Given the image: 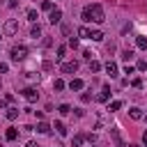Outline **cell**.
<instances>
[{
	"label": "cell",
	"instance_id": "f1b7e54d",
	"mask_svg": "<svg viewBox=\"0 0 147 147\" xmlns=\"http://www.w3.org/2000/svg\"><path fill=\"white\" fill-rule=\"evenodd\" d=\"M80 18H83V21H85V23H90V11H87V7H85V9H83V14H80Z\"/></svg>",
	"mask_w": 147,
	"mask_h": 147
},
{
	"label": "cell",
	"instance_id": "3957f363",
	"mask_svg": "<svg viewBox=\"0 0 147 147\" xmlns=\"http://www.w3.org/2000/svg\"><path fill=\"white\" fill-rule=\"evenodd\" d=\"M21 94H23V99H25V101H30V103H32V101H37V99H39V92H37V90H34V87H25V90H23V92H21Z\"/></svg>",
	"mask_w": 147,
	"mask_h": 147
},
{
	"label": "cell",
	"instance_id": "ab89813d",
	"mask_svg": "<svg viewBox=\"0 0 147 147\" xmlns=\"http://www.w3.org/2000/svg\"><path fill=\"white\" fill-rule=\"evenodd\" d=\"M145 119H147V115H145Z\"/></svg>",
	"mask_w": 147,
	"mask_h": 147
},
{
	"label": "cell",
	"instance_id": "4316f807",
	"mask_svg": "<svg viewBox=\"0 0 147 147\" xmlns=\"http://www.w3.org/2000/svg\"><path fill=\"white\" fill-rule=\"evenodd\" d=\"M41 9H46V11H51V9H53V2H48V0H44V2H41Z\"/></svg>",
	"mask_w": 147,
	"mask_h": 147
},
{
	"label": "cell",
	"instance_id": "1f68e13d",
	"mask_svg": "<svg viewBox=\"0 0 147 147\" xmlns=\"http://www.w3.org/2000/svg\"><path fill=\"white\" fill-rule=\"evenodd\" d=\"M90 99H92V94H87V92H83V94H80V101H83V103H87Z\"/></svg>",
	"mask_w": 147,
	"mask_h": 147
},
{
	"label": "cell",
	"instance_id": "277c9868",
	"mask_svg": "<svg viewBox=\"0 0 147 147\" xmlns=\"http://www.w3.org/2000/svg\"><path fill=\"white\" fill-rule=\"evenodd\" d=\"M16 32H18V23H16L14 18H11V21H7V23H5V34H9V37H11V34H16Z\"/></svg>",
	"mask_w": 147,
	"mask_h": 147
},
{
	"label": "cell",
	"instance_id": "30bf717a",
	"mask_svg": "<svg viewBox=\"0 0 147 147\" xmlns=\"http://www.w3.org/2000/svg\"><path fill=\"white\" fill-rule=\"evenodd\" d=\"M129 115H131V119H142V110H140V108H136V106H133V108H129Z\"/></svg>",
	"mask_w": 147,
	"mask_h": 147
},
{
	"label": "cell",
	"instance_id": "9a60e30c",
	"mask_svg": "<svg viewBox=\"0 0 147 147\" xmlns=\"http://www.w3.org/2000/svg\"><path fill=\"white\" fill-rule=\"evenodd\" d=\"M90 39H92V41H101V39H103V32H101V30H92V32H90Z\"/></svg>",
	"mask_w": 147,
	"mask_h": 147
},
{
	"label": "cell",
	"instance_id": "e0dca14e",
	"mask_svg": "<svg viewBox=\"0 0 147 147\" xmlns=\"http://www.w3.org/2000/svg\"><path fill=\"white\" fill-rule=\"evenodd\" d=\"M53 129H55L60 136H67V126H64L62 122H55V124H53Z\"/></svg>",
	"mask_w": 147,
	"mask_h": 147
},
{
	"label": "cell",
	"instance_id": "cb8c5ba5",
	"mask_svg": "<svg viewBox=\"0 0 147 147\" xmlns=\"http://www.w3.org/2000/svg\"><path fill=\"white\" fill-rule=\"evenodd\" d=\"M41 69H44V71H53V62H51V60H44Z\"/></svg>",
	"mask_w": 147,
	"mask_h": 147
},
{
	"label": "cell",
	"instance_id": "4fadbf2b",
	"mask_svg": "<svg viewBox=\"0 0 147 147\" xmlns=\"http://www.w3.org/2000/svg\"><path fill=\"white\" fill-rule=\"evenodd\" d=\"M83 142H85V133H78V136H74V140H71L74 147H80Z\"/></svg>",
	"mask_w": 147,
	"mask_h": 147
},
{
	"label": "cell",
	"instance_id": "9c48e42d",
	"mask_svg": "<svg viewBox=\"0 0 147 147\" xmlns=\"http://www.w3.org/2000/svg\"><path fill=\"white\" fill-rule=\"evenodd\" d=\"M106 71H108V74L115 78V76H117V64H115L113 60H108V62H106Z\"/></svg>",
	"mask_w": 147,
	"mask_h": 147
},
{
	"label": "cell",
	"instance_id": "83f0119b",
	"mask_svg": "<svg viewBox=\"0 0 147 147\" xmlns=\"http://www.w3.org/2000/svg\"><path fill=\"white\" fill-rule=\"evenodd\" d=\"M28 18H30V21H37L39 16H37V11H34V9H28Z\"/></svg>",
	"mask_w": 147,
	"mask_h": 147
},
{
	"label": "cell",
	"instance_id": "8fae6325",
	"mask_svg": "<svg viewBox=\"0 0 147 147\" xmlns=\"http://www.w3.org/2000/svg\"><path fill=\"white\" fill-rule=\"evenodd\" d=\"M34 131H37V133H44V136H46V133H51V126H48V124H46V122H39V124H37V129H34Z\"/></svg>",
	"mask_w": 147,
	"mask_h": 147
},
{
	"label": "cell",
	"instance_id": "74e56055",
	"mask_svg": "<svg viewBox=\"0 0 147 147\" xmlns=\"http://www.w3.org/2000/svg\"><path fill=\"white\" fill-rule=\"evenodd\" d=\"M25 147H39V145H37V142H32V140H30V142H28V145H25Z\"/></svg>",
	"mask_w": 147,
	"mask_h": 147
},
{
	"label": "cell",
	"instance_id": "8992f818",
	"mask_svg": "<svg viewBox=\"0 0 147 147\" xmlns=\"http://www.w3.org/2000/svg\"><path fill=\"white\" fill-rule=\"evenodd\" d=\"M48 21H51V23H53V25H55V23H60V21H62V11H60V9H55V7H53V9H51V11H48Z\"/></svg>",
	"mask_w": 147,
	"mask_h": 147
},
{
	"label": "cell",
	"instance_id": "d6a6232c",
	"mask_svg": "<svg viewBox=\"0 0 147 147\" xmlns=\"http://www.w3.org/2000/svg\"><path fill=\"white\" fill-rule=\"evenodd\" d=\"M9 71V64L7 62H0V74H7Z\"/></svg>",
	"mask_w": 147,
	"mask_h": 147
},
{
	"label": "cell",
	"instance_id": "6da1fadb",
	"mask_svg": "<svg viewBox=\"0 0 147 147\" xmlns=\"http://www.w3.org/2000/svg\"><path fill=\"white\" fill-rule=\"evenodd\" d=\"M87 11H90V21H94V23H103L106 21V16H103V7L101 5H87Z\"/></svg>",
	"mask_w": 147,
	"mask_h": 147
},
{
	"label": "cell",
	"instance_id": "ffe728a7",
	"mask_svg": "<svg viewBox=\"0 0 147 147\" xmlns=\"http://www.w3.org/2000/svg\"><path fill=\"white\" fill-rule=\"evenodd\" d=\"M57 113H60V115H69V113H71V106L62 103V106H57Z\"/></svg>",
	"mask_w": 147,
	"mask_h": 147
},
{
	"label": "cell",
	"instance_id": "7c38bea8",
	"mask_svg": "<svg viewBox=\"0 0 147 147\" xmlns=\"http://www.w3.org/2000/svg\"><path fill=\"white\" fill-rule=\"evenodd\" d=\"M30 37H32V39H39V37H41V28H39V23L30 28Z\"/></svg>",
	"mask_w": 147,
	"mask_h": 147
},
{
	"label": "cell",
	"instance_id": "836d02e7",
	"mask_svg": "<svg viewBox=\"0 0 147 147\" xmlns=\"http://www.w3.org/2000/svg\"><path fill=\"white\" fill-rule=\"evenodd\" d=\"M69 46L76 48V46H78V39H76V37H69Z\"/></svg>",
	"mask_w": 147,
	"mask_h": 147
},
{
	"label": "cell",
	"instance_id": "5bb4252c",
	"mask_svg": "<svg viewBox=\"0 0 147 147\" xmlns=\"http://www.w3.org/2000/svg\"><path fill=\"white\" fill-rule=\"evenodd\" d=\"M90 32H92V30H90V28H85V25H80V28H78V37H83V39H90Z\"/></svg>",
	"mask_w": 147,
	"mask_h": 147
},
{
	"label": "cell",
	"instance_id": "484cf974",
	"mask_svg": "<svg viewBox=\"0 0 147 147\" xmlns=\"http://www.w3.org/2000/svg\"><path fill=\"white\" fill-rule=\"evenodd\" d=\"M64 53H67V48H64V46H57V55H55V57H57V60H62V57H64Z\"/></svg>",
	"mask_w": 147,
	"mask_h": 147
},
{
	"label": "cell",
	"instance_id": "ac0fdd59",
	"mask_svg": "<svg viewBox=\"0 0 147 147\" xmlns=\"http://www.w3.org/2000/svg\"><path fill=\"white\" fill-rule=\"evenodd\" d=\"M90 71H92V74L101 71V62H96V60H90Z\"/></svg>",
	"mask_w": 147,
	"mask_h": 147
},
{
	"label": "cell",
	"instance_id": "f546056e",
	"mask_svg": "<svg viewBox=\"0 0 147 147\" xmlns=\"http://www.w3.org/2000/svg\"><path fill=\"white\" fill-rule=\"evenodd\" d=\"M136 67H138L140 71H145V69H147V62H145V60H138V64H136Z\"/></svg>",
	"mask_w": 147,
	"mask_h": 147
},
{
	"label": "cell",
	"instance_id": "f35d334b",
	"mask_svg": "<svg viewBox=\"0 0 147 147\" xmlns=\"http://www.w3.org/2000/svg\"><path fill=\"white\" fill-rule=\"evenodd\" d=\"M129 147H140V145H129Z\"/></svg>",
	"mask_w": 147,
	"mask_h": 147
},
{
	"label": "cell",
	"instance_id": "8d00e7d4",
	"mask_svg": "<svg viewBox=\"0 0 147 147\" xmlns=\"http://www.w3.org/2000/svg\"><path fill=\"white\" fill-rule=\"evenodd\" d=\"M142 142H145V147H147V131H142Z\"/></svg>",
	"mask_w": 147,
	"mask_h": 147
},
{
	"label": "cell",
	"instance_id": "4dcf8cb0",
	"mask_svg": "<svg viewBox=\"0 0 147 147\" xmlns=\"http://www.w3.org/2000/svg\"><path fill=\"white\" fill-rule=\"evenodd\" d=\"M131 85H133V87H142V78H133Z\"/></svg>",
	"mask_w": 147,
	"mask_h": 147
},
{
	"label": "cell",
	"instance_id": "2e32d148",
	"mask_svg": "<svg viewBox=\"0 0 147 147\" xmlns=\"http://www.w3.org/2000/svg\"><path fill=\"white\" fill-rule=\"evenodd\" d=\"M136 46L145 51V48H147V37H142V34H140V37H136Z\"/></svg>",
	"mask_w": 147,
	"mask_h": 147
},
{
	"label": "cell",
	"instance_id": "ba28073f",
	"mask_svg": "<svg viewBox=\"0 0 147 147\" xmlns=\"http://www.w3.org/2000/svg\"><path fill=\"white\" fill-rule=\"evenodd\" d=\"M83 87H85V83H83L80 78H74V80L69 83V90H74V92H80Z\"/></svg>",
	"mask_w": 147,
	"mask_h": 147
},
{
	"label": "cell",
	"instance_id": "44dd1931",
	"mask_svg": "<svg viewBox=\"0 0 147 147\" xmlns=\"http://www.w3.org/2000/svg\"><path fill=\"white\" fill-rule=\"evenodd\" d=\"M18 113H21L18 108H9V110H7V119H16V117H18Z\"/></svg>",
	"mask_w": 147,
	"mask_h": 147
},
{
	"label": "cell",
	"instance_id": "d590c367",
	"mask_svg": "<svg viewBox=\"0 0 147 147\" xmlns=\"http://www.w3.org/2000/svg\"><path fill=\"white\" fill-rule=\"evenodd\" d=\"M7 5H9V7H16V5H18V0H7Z\"/></svg>",
	"mask_w": 147,
	"mask_h": 147
},
{
	"label": "cell",
	"instance_id": "e575fe53",
	"mask_svg": "<svg viewBox=\"0 0 147 147\" xmlns=\"http://www.w3.org/2000/svg\"><path fill=\"white\" fill-rule=\"evenodd\" d=\"M92 55H94L92 51H83V57H85V60H92Z\"/></svg>",
	"mask_w": 147,
	"mask_h": 147
},
{
	"label": "cell",
	"instance_id": "7402d4cb",
	"mask_svg": "<svg viewBox=\"0 0 147 147\" xmlns=\"http://www.w3.org/2000/svg\"><path fill=\"white\" fill-rule=\"evenodd\" d=\"M16 136H18V131H16V129H7V133H5V138H7V140H16Z\"/></svg>",
	"mask_w": 147,
	"mask_h": 147
},
{
	"label": "cell",
	"instance_id": "52a82bcc",
	"mask_svg": "<svg viewBox=\"0 0 147 147\" xmlns=\"http://www.w3.org/2000/svg\"><path fill=\"white\" fill-rule=\"evenodd\" d=\"M108 99H110V87H108V85H103V90L96 94V101H101V103H103V101H108Z\"/></svg>",
	"mask_w": 147,
	"mask_h": 147
},
{
	"label": "cell",
	"instance_id": "d4e9b609",
	"mask_svg": "<svg viewBox=\"0 0 147 147\" xmlns=\"http://www.w3.org/2000/svg\"><path fill=\"white\" fill-rule=\"evenodd\" d=\"M122 108V101H110V106H108V110H119Z\"/></svg>",
	"mask_w": 147,
	"mask_h": 147
},
{
	"label": "cell",
	"instance_id": "603a6c76",
	"mask_svg": "<svg viewBox=\"0 0 147 147\" xmlns=\"http://www.w3.org/2000/svg\"><path fill=\"white\" fill-rule=\"evenodd\" d=\"M122 60H126V62H129V60H133V51H131V48L122 51Z\"/></svg>",
	"mask_w": 147,
	"mask_h": 147
},
{
	"label": "cell",
	"instance_id": "7a4b0ae2",
	"mask_svg": "<svg viewBox=\"0 0 147 147\" xmlns=\"http://www.w3.org/2000/svg\"><path fill=\"white\" fill-rule=\"evenodd\" d=\"M9 55H11V60H14V62H21V60H25V57H28V48H25L23 44H16V46H11Z\"/></svg>",
	"mask_w": 147,
	"mask_h": 147
},
{
	"label": "cell",
	"instance_id": "5b68a950",
	"mask_svg": "<svg viewBox=\"0 0 147 147\" xmlns=\"http://www.w3.org/2000/svg\"><path fill=\"white\" fill-rule=\"evenodd\" d=\"M60 69H62V74H76V71H78V62H76V60H74V62H64Z\"/></svg>",
	"mask_w": 147,
	"mask_h": 147
},
{
	"label": "cell",
	"instance_id": "d6986e66",
	"mask_svg": "<svg viewBox=\"0 0 147 147\" xmlns=\"http://www.w3.org/2000/svg\"><path fill=\"white\" fill-rule=\"evenodd\" d=\"M53 90H55V92H62V90H64V80L55 78V80H53Z\"/></svg>",
	"mask_w": 147,
	"mask_h": 147
}]
</instances>
